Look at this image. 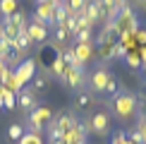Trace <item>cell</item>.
I'll list each match as a JSON object with an SVG mask.
<instances>
[{
	"label": "cell",
	"mask_w": 146,
	"mask_h": 144,
	"mask_svg": "<svg viewBox=\"0 0 146 144\" xmlns=\"http://www.w3.org/2000/svg\"><path fill=\"white\" fill-rule=\"evenodd\" d=\"M110 77H113V75H110L106 67H96V70L86 77V84H89L91 91L103 94V91H106V84H108V79H110Z\"/></svg>",
	"instance_id": "3957f363"
},
{
	"label": "cell",
	"mask_w": 146,
	"mask_h": 144,
	"mask_svg": "<svg viewBox=\"0 0 146 144\" xmlns=\"http://www.w3.org/2000/svg\"><path fill=\"white\" fill-rule=\"evenodd\" d=\"M77 43H94V29H79L74 34Z\"/></svg>",
	"instance_id": "e0dca14e"
},
{
	"label": "cell",
	"mask_w": 146,
	"mask_h": 144,
	"mask_svg": "<svg viewBox=\"0 0 146 144\" xmlns=\"http://www.w3.org/2000/svg\"><path fill=\"white\" fill-rule=\"evenodd\" d=\"M46 135H48V142H55V139H62V132L58 130L55 120H50V123L46 125Z\"/></svg>",
	"instance_id": "9a60e30c"
},
{
	"label": "cell",
	"mask_w": 146,
	"mask_h": 144,
	"mask_svg": "<svg viewBox=\"0 0 146 144\" xmlns=\"http://www.w3.org/2000/svg\"><path fill=\"white\" fill-rule=\"evenodd\" d=\"M144 10H146V5H144Z\"/></svg>",
	"instance_id": "4dcf8cb0"
},
{
	"label": "cell",
	"mask_w": 146,
	"mask_h": 144,
	"mask_svg": "<svg viewBox=\"0 0 146 144\" xmlns=\"http://www.w3.org/2000/svg\"><path fill=\"white\" fill-rule=\"evenodd\" d=\"M48 144H65L62 139H55V142H48Z\"/></svg>",
	"instance_id": "83f0119b"
},
{
	"label": "cell",
	"mask_w": 146,
	"mask_h": 144,
	"mask_svg": "<svg viewBox=\"0 0 146 144\" xmlns=\"http://www.w3.org/2000/svg\"><path fill=\"white\" fill-rule=\"evenodd\" d=\"M27 34H29V39H31L34 43H41V41H46L48 29L43 27V24H34V22H29V24H27Z\"/></svg>",
	"instance_id": "30bf717a"
},
{
	"label": "cell",
	"mask_w": 146,
	"mask_h": 144,
	"mask_svg": "<svg viewBox=\"0 0 146 144\" xmlns=\"http://www.w3.org/2000/svg\"><path fill=\"white\" fill-rule=\"evenodd\" d=\"M127 139H129L132 144H146V137H144V135H141V132H139L137 127H134V130H132V132H129V135H127Z\"/></svg>",
	"instance_id": "7402d4cb"
},
{
	"label": "cell",
	"mask_w": 146,
	"mask_h": 144,
	"mask_svg": "<svg viewBox=\"0 0 146 144\" xmlns=\"http://www.w3.org/2000/svg\"><path fill=\"white\" fill-rule=\"evenodd\" d=\"M65 84H67L70 89H82L84 82H86V77H84V67H79V65H74V67H67L65 70Z\"/></svg>",
	"instance_id": "52a82bcc"
},
{
	"label": "cell",
	"mask_w": 146,
	"mask_h": 144,
	"mask_svg": "<svg viewBox=\"0 0 146 144\" xmlns=\"http://www.w3.org/2000/svg\"><path fill=\"white\" fill-rule=\"evenodd\" d=\"M17 144H43V139H41V135H38V132H24V135H22V139L19 142H17Z\"/></svg>",
	"instance_id": "2e32d148"
},
{
	"label": "cell",
	"mask_w": 146,
	"mask_h": 144,
	"mask_svg": "<svg viewBox=\"0 0 146 144\" xmlns=\"http://www.w3.org/2000/svg\"><path fill=\"white\" fill-rule=\"evenodd\" d=\"M134 3H137V5H139V7H141V10H144V5H146V0H134Z\"/></svg>",
	"instance_id": "4316f807"
},
{
	"label": "cell",
	"mask_w": 146,
	"mask_h": 144,
	"mask_svg": "<svg viewBox=\"0 0 146 144\" xmlns=\"http://www.w3.org/2000/svg\"><path fill=\"white\" fill-rule=\"evenodd\" d=\"M103 94H108V96H115V94H117V82H115L113 77L108 79V84H106V91H103Z\"/></svg>",
	"instance_id": "cb8c5ba5"
},
{
	"label": "cell",
	"mask_w": 146,
	"mask_h": 144,
	"mask_svg": "<svg viewBox=\"0 0 146 144\" xmlns=\"http://www.w3.org/2000/svg\"><path fill=\"white\" fill-rule=\"evenodd\" d=\"M53 36H55L58 43H65V41L70 39V34H67V29H65V27H55V34H53Z\"/></svg>",
	"instance_id": "603a6c76"
},
{
	"label": "cell",
	"mask_w": 146,
	"mask_h": 144,
	"mask_svg": "<svg viewBox=\"0 0 146 144\" xmlns=\"http://www.w3.org/2000/svg\"><path fill=\"white\" fill-rule=\"evenodd\" d=\"M125 58H127V65H129L132 70H139V67H141V55H139L137 51H127Z\"/></svg>",
	"instance_id": "ac0fdd59"
},
{
	"label": "cell",
	"mask_w": 146,
	"mask_h": 144,
	"mask_svg": "<svg viewBox=\"0 0 146 144\" xmlns=\"http://www.w3.org/2000/svg\"><path fill=\"white\" fill-rule=\"evenodd\" d=\"M84 15H86V19L91 24L101 22L103 19V5H101V0H89L86 7H84Z\"/></svg>",
	"instance_id": "ba28073f"
},
{
	"label": "cell",
	"mask_w": 146,
	"mask_h": 144,
	"mask_svg": "<svg viewBox=\"0 0 146 144\" xmlns=\"http://www.w3.org/2000/svg\"><path fill=\"white\" fill-rule=\"evenodd\" d=\"M15 72V79L19 87H24L29 79H34V75H36V60H22L19 65H17V70H12Z\"/></svg>",
	"instance_id": "5b68a950"
},
{
	"label": "cell",
	"mask_w": 146,
	"mask_h": 144,
	"mask_svg": "<svg viewBox=\"0 0 146 144\" xmlns=\"http://www.w3.org/2000/svg\"><path fill=\"white\" fill-rule=\"evenodd\" d=\"M137 130L146 137V115H141V113H139V120H137Z\"/></svg>",
	"instance_id": "d4e9b609"
},
{
	"label": "cell",
	"mask_w": 146,
	"mask_h": 144,
	"mask_svg": "<svg viewBox=\"0 0 146 144\" xmlns=\"http://www.w3.org/2000/svg\"><path fill=\"white\" fill-rule=\"evenodd\" d=\"M24 132H27V130H24V125L15 123V125H10V127H7V139H12V142H19Z\"/></svg>",
	"instance_id": "5bb4252c"
},
{
	"label": "cell",
	"mask_w": 146,
	"mask_h": 144,
	"mask_svg": "<svg viewBox=\"0 0 146 144\" xmlns=\"http://www.w3.org/2000/svg\"><path fill=\"white\" fill-rule=\"evenodd\" d=\"M15 10H17V0H0V15L3 17H10Z\"/></svg>",
	"instance_id": "d6986e66"
},
{
	"label": "cell",
	"mask_w": 146,
	"mask_h": 144,
	"mask_svg": "<svg viewBox=\"0 0 146 144\" xmlns=\"http://www.w3.org/2000/svg\"><path fill=\"white\" fill-rule=\"evenodd\" d=\"M137 36H139V41H141V43H144V46H146V31H139V34H137Z\"/></svg>",
	"instance_id": "484cf974"
},
{
	"label": "cell",
	"mask_w": 146,
	"mask_h": 144,
	"mask_svg": "<svg viewBox=\"0 0 146 144\" xmlns=\"http://www.w3.org/2000/svg\"><path fill=\"white\" fill-rule=\"evenodd\" d=\"M48 77L46 75H34V79H31V89H34V94H38V91H46L48 89Z\"/></svg>",
	"instance_id": "4fadbf2b"
},
{
	"label": "cell",
	"mask_w": 146,
	"mask_h": 144,
	"mask_svg": "<svg viewBox=\"0 0 146 144\" xmlns=\"http://www.w3.org/2000/svg\"><path fill=\"white\" fill-rule=\"evenodd\" d=\"M7 24H15V27L17 29H19V27H24V24H27V12H24V10H19V7H17L15 12H12V15L7 17Z\"/></svg>",
	"instance_id": "7c38bea8"
},
{
	"label": "cell",
	"mask_w": 146,
	"mask_h": 144,
	"mask_svg": "<svg viewBox=\"0 0 146 144\" xmlns=\"http://www.w3.org/2000/svg\"><path fill=\"white\" fill-rule=\"evenodd\" d=\"M53 120H55V125H58V130L62 132V135H65V132H67V130H72V127H74V125L79 123L74 113H58V115L53 118Z\"/></svg>",
	"instance_id": "9c48e42d"
},
{
	"label": "cell",
	"mask_w": 146,
	"mask_h": 144,
	"mask_svg": "<svg viewBox=\"0 0 146 144\" xmlns=\"http://www.w3.org/2000/svg\"><path fill=\"white\" fill-rule=\"evenodd\" d=\"M91 103H94V96L91 94H86V91L77 94V108H89Z\"/></svg>",
	"instance_id": "ffe728a7"
},
{
	"label": "cell",
	"mask_w": 146,
	"mask_h": 144,
	"mask_svg": "<svg viewBox=\"0 0 146 144\" xmlns=\"http://www.w3.org/2000/svg\"><path fill=\"white\" fill-rule=\"evenodd\" d=\"M65 3H67L70 12L74 15V12H79V10H84V7H86V3H89V0H65Z\"/></svg>",
	"instance_id": "44dd1931"
},
{
	"label": "cell",
	"mask_w": 146,
	"mask_h": 144,
	"mask_svg": "<svg viewBox=\"0 0 146 144\" xmlns=\"http://www.w3.org/2000/svg\"><path fill=\"white\" fill-rule=\"evenodd\" d=\"M122 144H132V142H129V139H125V142H122Z\"/></svg>",
	"instance_id": "f1b7e54d"
},
{
	"label": "cell",
	"mask_w": 146,
	"mask_h": 144,
	"mask_svg": "<svg viewBox=\"0 0 146 144\" xmlns=\"http://www.w3.org/2000/svg\"><path fill=\"white\" fill-rule=\"evenodd\" d=\"M122 3H127V0H122Z\"/></svg>",
	"instance_id": "f546056e"
},
{
	"label": "cell",
	"mask_w": 146,
	"mask_h": 144,
	"mask_svg": "<svg viewBox=\"0 0 146 144\" xmlns=\"http://www.w3.org/2000/svg\"><path fill=\"white\" fill-rule=\"evenodd\" d=\"M110 108H113V113L122 120V123L125 120H132L137 115V111H139L137 108V96L132 91H117L110 99Z\"/></svg>",
	"instance_id": "6da1fadb"
},
{
	"label": "cell",
	"mask_w": 146,
	"mask_h": 144,
	"mask_svg": "<svg viewBox=\"0 0 146 144\" xmlns=\"http://www.w3.org/2000/svg\"><path fill=\"white\" fill-rule=\"evenodd\" d=\"M17 106L24 108V111H29V113L38 106V99H36V94H34L31 87H22L19 91H17Z\"/></svg>",
	"instance_id": "8992f818"
},
{
	"label": "cell",
	"mask_w": 146,
	"mask_h": 144,
	"mask_svg": "<svg viewBox=\"0 0 146 144\" xmlns=\"http://www.w3.org/2000/svg\"><path fill=\"white\" fill-rule=\"evenodd\" d=\"M53 120V111L48 106H36L31 113H29V120H27V130L29 132H43L46 125Z\"/></svg>",
	"instance_id": "7a4b0ae2"
},
{
	"label": "cell",
	"mask_w": 146,
	"mask_h": 144,
	"mask_svg": "<svg viewBox=\"0 0 146 144\" xmlns=\"http://www.w3.org/2000/svg\"><path fill=\"white\" fill-rule=\"evenodd\" d=\"M89 125H91V132H94V135L103 137V135L110 132V115H108L106 111H98V113H94V115L89 118Z\"/></svg>",
	"instance_id": "277c9868"
},
{
	"label": "cell",
	"mask_w": 146,
	"mask_h": 144,
	"mask_svg": "<svg viewBox=\"0 0 146 144\" xmlns=\"http://www.w3.org/2000/svg\"><path fill=\"white\" fill-rule=\"evenodd\" d=\"M74 55H77L79 63L86 65L89 60H91V55H94V46H91V43H77L74 46Z\"/></svg>",
	"instance_id": "8fae6325"
}]
</instances>
